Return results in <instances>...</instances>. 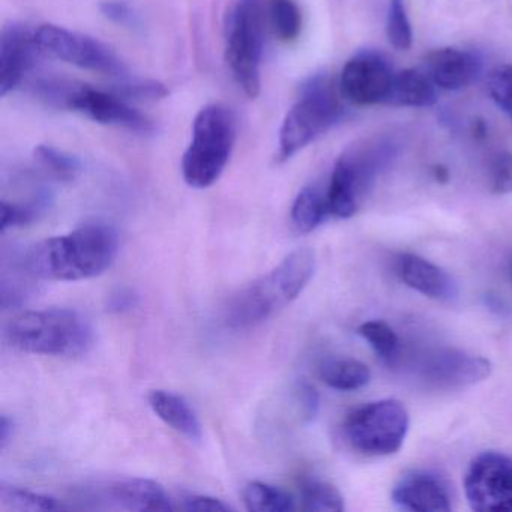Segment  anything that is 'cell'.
Segmentation results:
<instances>
[{
  "instance_id": "1",
  "label": "cell",
  "mask_w": 512,
  "mask_h": 512,
  "mask_svg": "<svg viewBox=\"0 0 512 512\" xmlns=\"http://www.w3.org/2000/svg\"><path fill=\"white\" fill-rule=\"evenodd\" d=\"M118 251L115 227L86 224L67 235L32 245L23 256V269L38 280H89L104 274L115 263Z\"/></svg>"
},
{
  "instance_id": "2",
  "label": "cell",
  "mask_w": 512,
  "mask_h": 512,
  "mask_svg": "<svg viewBox=\"0 0 512 512\" xmlns=\"http://www.w3.org/2000/svg\"><path fill=\"white\" fill-rule=\"evenodd\" d=\"M314 271L316 254L311 248L293 251L272 271L233 296L226 311L227 325L245 329L271 319L304 292Z\"/></svg>"
},
{
  "instance_id": "3",
  "label": "cell",
  "mask_w": 512,
  "mask_h": 512,
  "mask_svg": "<svg viewBox=\"0 0 512 512\" xmlns=\"http://www.w3.org/2000/svg\"><path fill=\"white\" fill-rule=\"evenodd\" d=\"M5 340L22 352L77 358L92 349L95 331L80 311L46 308L13 317L5 326Z\"/></svg>"
},
{
  "instance_id": "4",
  "label": "cell",
  "mask_w": 512,
  "mask_h": 512,
  "mask_svg": "<svg viewBox=\"0 0 512 512\" xmlns=\"http://www.w3.org/2000/svg\"><path fill=\"white\" fill-rule=\"evenodd\" d=\"M397 152L398 143L388 136L370 137L347 148L332 169L326 191L329 214L341 220L353 217Z\"/></svg>"
},
{
  "instance_id": "5",
  "label": "cell",
  "mask_w": 512,
  "mask_h": 512,
  "mask_svg": "<svg viewBox=\"0 0 512 512\" xmlns=\"http://www.w3.org/2000/svg\"><path fill=\"white\" fill-rule=\"evenodd\" d=\"M236 143L235 115L221 104L197 113L190 145L182 157V176L188 187L205 190L223 175Z\"/></svg>"
},
{
  "instance_id": "6",
  "label": "cell",
  "mask_w": 512,
  "mask_h": 512,
  "mask_svg": "<svg viewBox=\"0 0 512 512\" xmlns=\"http://www.w3.org/2000/svg\"><path fill=\"white\" fill-rule=\"evenodd\" d=\"M344 118V107L328 77H310L299 91L278 133V163L290 158L319 139Z\"/></svg>"
},
{
  "instance_id": "7",
  "label": "cell",
  "mask_w": 512,
  "mask_h": 512,
  "mask_svg": "<svg viewBox=\"0 0 512 512\" xmlns=\"http://www.w3.org/2000/svg\"><path fill=\"white\" fill-rule=\"evenodd\" d=\"M268 22L265 0H238L227 19V64L233 79L248 98H256L260 94V68Z\"/></svg>"
},
{
  "instance_id": "8",
  "label": "cell",
  "mask_w": 512,
  "mask_h": 512,
  "mask_svg": "<svg viewBox=\"0 0 512 512\" xmlns=\"http://www.w3.org/2000/svg\"><path fill=\"white\" fill-rule=\"evenodd\" d=\"M409 427V412L400 401L380 400L353 410L344 422V434L362 454L392 455L404 445Z\"/></svg>"
},
{
  "instance_id": "9",
  "label": "cell",
  "mask_w": 512,
  "mask_h": 512,
  "mask_svg": "<svg viewBox=\"0 0 512 512\" xmlns=\"http://www.w3.org/2000/svg\"><path fill=\"white\" fill-rule=\"evenodd\" d=\"M35 38L41 53L50 58L106 76L122 77L127 73L118 53L97 38L56 25L41 26Z\"/></svg>"
},
{
  "instance_id": "10",
  "label": "cell",
  "mask_w": 512,
  "mask_h": 512,
  "mask_svg": "<svg viewBox=\"0 0 512 512\" xmlns=\"http://www.w3.org/2000/svg\"><path fill=\"white\" fill-rule=\"evenodd\" d=\"M464 493L473 511L512 512V458L484 452L470 464Z\"/></svg>"
},
{
  "instance_id": "11",
  "label": "cell",
  "mask_w": 512,
  "mask_h": 512,
  "mask_svg": "<svg viewBox=\"0 0 512 512\" xmlns=\"http://www.w3.org/2000/svg\"><path fill=\"white\" fill-rule=\"evenodd\" d=\"M64 109L82 113L98 124L125 128L133 133L149 134L154 124L148 116L128 104L118 92H106L86 85H70L64 100Z\"/></svg>"
},
{
  "instance_id": "12",
  "label": "cell",
  "mask_w": 512,
  "mask_h": 512,
  "mask_svg": "<svg viewBox=\"0 0 512 512\" xmlns=\"http://www.w3.org/2000/svg\"><path fill=\"white\" fill-rule=\"evenodd\" d=\"M394 76L385 56L373 50L356 53L341 71V97L355 106L385 104Z\"/></svg>"
},
{
  "instance_id": "13",
  "label": "cell",
  "mask_w": 512,
  "mask_h": 512,
  "mask_svg": "<svg viewBox=\"0 0 512 512\" xmlns=\"http://www.w3.org/2000/svg\"><path fill=\"white\" fill-rule=\"evenodd\" d=\"M43 55L35 31L22 23H11L0 35V97L13 92Z\"/></svg>"
},
{
  "instance_id": "14",
  "label": "cell",
  "mask_w": 512,
  "mask_h": 512,
  "mask_svg": "<svg viewBox=\"0 0 512 512\" xmlns=\"http://www.w3.org/2000/svg\"><path fill=\"white\" fill-rule=\"evenodd\" d=\"M493 365L488 359L461 350H440L428 359L424 377L428 383L439 389L469 388L490 377Z\"/></svg>"
},
{
  "instance_id": "15",
  "label": "cell",
  "mask_w": 512,
  "mask_h": 512,
  "mask_svg": "<svg viewBox=\"0 0 512 512\" xmlns=\"http://www.w3.org/2000/svg\"><path fill=\"white\" fill-rule=\"evenodd\" d=\"M427 76L437 88L461 91L481 76L482 61L476 53L460 49H440L425 61Z\"/></svg>"
},
{
  "instance_id": "16",
  "label": "cell",
  "mask_w": 512,
  "mask_h": 512,
  "mask_svg": "<svg viewBox=\"0 0 512 512\" xmlns=\"http://www.w3.org/2000/svg\"><path fill=\"white\" fill-rule=\"evenodd\" d=\"M392 500L395 505L407 511H451L448 488L445 482L433 473L415 472L407 475L395 485Z\"/></svg>"
},
{
  "instance_id": "17",
  "label": "cell",
  "mask_w": 512,
  "mask_h": 512,
  "mask_svg": "<svg viewBox=\"0 0 512 512\" xmlns=\"http://www.w3.org/2000/svg\"><path fill=\"white\" fill-rule=\"evenodd\" d=\"M397 274L415 292L439 301L457 296V286L448 272L416 254H403L397 260Z\"/></svg>"
},
{
  "instance_id": "18",
  "label": "cell",
  "mask_w": 512,
  "mask_h": 512,
  "mask_svg": "<svg viewBox=\"0 0 512 512\" xmlns=\"http://www.w3.org/2000/svg\"><path fill=\"white\" fill-rule=\"evenodd\" d=\"M107 494L116 506L128 511L167 512L175 509L163 485L152 479H124L110 485Z\"/></svg>"
},
{
  "instance_id": "19",
  "label": "cell",
  "mask_w": 512,
  "mask_h": 512,
  "mask_svg": "<svg viewBox=\"0 0 512 512\" xmlns=\"http://www.w3.org/2000/svg\"><path fill=\"white\" fill-rule=\"evenodd\" d=\"M148 401L155 415L173 430L193 442L202 440V422L184 397L175 392L155 389V391L149 392Z\"/></svg>"
},
{
  "instance_id": "20",
  "label": "cell",
  "mask_w": 512,
  "mask_h": 512,
  "mask_svg": "<svg viewBox=\"0 0 512 512\" xmlns=\"http://www.w3.org/2000/svg\"><path fill=\"white\" fill-rule=\"evenodd\" d=\"M427 74L415 70H404L395 73L391 91L386 103L394 107H431L436 103L437 95Z\"/></svg>"
},
{
  "instance_id": "21",
  "label": "cell",
  "mask_w": 512,
  "mask_h": 512,
  "mask_svg": "<svg viewBox=\"0 0 512 512\" xmlns=\"http://www.w3.org/2000/svg\"><path fill=\"white\" fill-rule=\"evenodd\" d=\"M328 215L331 214L326 193L314 185H308L296 196L290 211V220L296 232L307 235L316 230Z\"/></svg>"
},
{
  "instance_id": "22",
  "label": "cell",
  "mask_w": 512,
  "mask_h": 512,
  "mask_svg": "<svg viewBox=\"0 0 512 512\" xmlns=\"http://www.w3.org/2000/svg\"><path fill=\"white\" fill-rule=\"evenodd\" d=\"M320 379L337 391H358L370 382L371 371L358 359L332 358L320 367Z\"/></svg>"
},
{
  "instance_id": "23",
  "label": "cell",
  "mask_w": 512,
  "mask_h": 512,
  "mask_svg": "<svg viewBox=\"0 0 512 512\" xmlns=\"http://www.w3.org/2000/svg\"><path fill=\"white\" fill-rule=\"evenodd\" d=\"M244 502L251 512H289L295 509L292 494L265 482H250L244 490Z\"/></svg>"
},
{
  "instance_id": "24",
  "label": "cell",
  "mask_w": 512,
  "mask_h": 512,
  "mask_svg": "<svg viewBox=\"0 0 512 512\" xmlns=\"http://www.w3.org/2000/svg\"><path fill=\"white\" fill-rule=\"evenodd\" d=\"M0 505L8 511L41 512L67 509L55 497L35 493L26 488L13 487L2 482L0 484Z\"/></svg>"
},
{
  "instance_id": "25",
  "label": "cell",
  "mask_w": 512,
  "mask_h": 512,
  "mask_svg": "<svg viewBox=\"0 0 512 512\" xmlns=\"http://www.w3.org/2000/svg\"><path fill=\"white\" fill-rule=\"evenodd\" d=\"M268 20L275 37L292 43L301 34L302 14L295 0H269Z\"/></svg>"
},
{
  "instance_id": "26",
  "label": "cell",
  "mask_w": 512,
  "mask_h": 512,
  "mask_svg": "<svg viewBox=\"0 0 512 512\" xmlns=\"http://www.w3.org/2000/svg\"><path fill=\"white\" fill-rule=\"evenodd\" d=\"M302 509L310 512L344 511V499L340 491L320 479H305L301 485Z\"/></svg>"
},
{
  "instance_id": "27",
  "label": "cell",
  "mask_w": 512,
  "mask_h": 512,
  "mask_svg": "<svg viewBox=\"0 0 512 512\" xmlns=\"http://www.w3.org/2000/svg\"><path fill=\"white\" fill-rule=\"evenodd\" d=\"M35 158L38 163L52 173L59 181H73L82 169V164L73 155L55 148V146L40 145L35 148Z\"/></svg>"
},
{
  "instance_id": "28",
  "label": "cell",
  "mask_w": 512,
  "mask_h": 512,
  "mask_svg": "<svg viewBox=\"0 0 512 512\" xmlns=\"http://www.w3.org/2000/svg\"><path fill=\"white\" fill-rule=\"evenodd\" d=\"M358 334L370 344L376 355L385 361H389L397 355L398 346H400L397 332L383 320H370V322L362 323L358 328Z\"/></svg>"
},
{
  "instance_id": "29",
  "label": "cell",
  "mask_w": 512,
  "mask_h": 512,
  "mask_svg": "<svg viewBox=\"0 0 512 512\" xmlns=\"http://www.w3.org/2000/svg\"><path fill=\"white\" fill-rule=\"evenodd\" d=\"M386 34H388L389 43L395 49L409 50L412 47V28H410L404 0H389Z\"/></svg>"
},
{
  "instance_id": "30",
  "label": "cell",
  "mask_w": 512,
  "mask_h": 512,
  "mask_svg": "<svg viewBox=\"0 0 512 512\" xmlns=\"http://www.w3.org/2000/svg\"><path fill=\"white\" fill-rule=\"evenodd\" d=\"M44 206H46V199H38L37 202L29 203V205H17V203L4 200L0 205V212H2L0 229H2V233L7 232L8 229L28 226L38 217Z\"/></svg>"
},
{
  "instance_id": "31",
  "label": "cell",
  "mask_w": 512,
  "mask_h": 512,
  "mask_svg": "<svg viewBox=\"0 0 512 512\" xmlns=\"http://www.w3.org/2000/svg\"><path fill=\"white\" fill-rule=\"evenodd\" d=\"M488 92L496 106L512 118V67L497 68L488 79Z\"/></svg>"
},
{
  "instance_id": "32",
  "label": "cell",
  "mask_w": 512,
  "mask_h": 512,
  "mask_svg": "<svg viewBox=\"0 0 512 512\" xmlns=\"http://www.w3.org/2000/svg\"><path fill=\"white\" fill-rule=\"evenodd\" d=\"M491 193L512 194V152H500L490 163Z\"/></svg>"
},
{
  "instance_id": "33",
  "label": "cell",
  "mask_w": 512,
  "mask_h": 512,
  "mask_svg": "<svg viewBox=\"0 0 512 512\" xmlns=\"http://www.w3.org/2000/svg\"><path fill=\"white\" fill-rule=\"evenodd\" d=\"M101 14L115 25L124 28H139L140 17L137 11L124 0H104L100 5Z\"/></svg>"
},
{
  "instance_id": "34",
  "label": "cell",
  "mask_w": 512,
  "mask_h": 512,
  "mask_svg": "<svg viewBox=\"0 0 512 512\" xmlns=\"http://www.w3.org/2000/svg\"><path fill=\"white\" fill-rule=\"evenodd\" d=\"M115 92L127 100H161L169 94L163 83L154 82V80L125 83V85L119 86Z\"/></svg>"
},
{
  "instance_id": "35",
  "label": "cell",
  "mask_w": 512,
  "mask_h": 512,
  "mask_svg": "<svg viewBox=\"0 0 512 512\" xmlns=\"http://www.w3.org/2000/svg\"><path fill=\"white\" fill-rule=\"evenodd\" d=\"M182 508H184L185 511H233L232 506L227 505L223 500L215 499V497L199 496V494H193V496L185 497L184 506H182Z\"/></svg>"
},
{
  "instance_id": "36",
  "label": "cell",
  "mask_w": 512,
  "mask_h": 512,
  "mask_svg": "<svg viewBox=\"0 0 512 512\" xmlns=\"http://www.w3.org/2000/svg\"><path fill=\"white\" fill-rule=\"evenodd\" d=\"M299 404L307 421H311L319 410V395L310 383H302L298 389Z\"/></svg>"
},
{
  "instance_id": "37",
  "label": "cell",
  "mask_w": 512,
  "mask_h": 512,
  "mask_svg": "<svg viewBox=\"0 0 512 512\" xmlns=\"http://www.w3.org/2000/svg\"><path fill=\"white\" fill-rule=\"evenodd\" d=\"M137 305V295L130 289H118L112 293L107 304V310L112 313H124V311L133 310Z\"/></svg>"
},
{
  "instance_id": "38",
  "label": "cell",
  "mask_w": 512,
  "mask_h": 512,
  "mask_svg": "<svg viewBox=\"0 0 512 512\" xmlns=\"http://www.w3.org/2000/svg\"><path fill=\"white\" fill-rule=\"evenodd\" d=\"M11 434H13V421L4 415L0 421V448L5 449Z\"/></svg>"
},
{
  "instance_id": "39",
  "label": "cell",
  "mask_w": 512,
  "mask_h": 512,
  "mask_svg": "<svg viewBox=\"0 0 512 512\" xmlns=\"http://www.w3.org/2000/svg\"><path fill=\"white\" fill-rule=\"evenodd\" d=\"M434 176H436L437 181L446 182L448 181V170L440 166L436 167V169H434Z\"/></svg>"
},
{
  "instance_id": "40",
  "label": "cell",
  "mask_w": 512,
  "mask_h": 512,
  "mask_svg": "<svg viewBox=\"0 0 512 512\" xmlns=\"http://www.w3.org/2000/svg\"><path fill=\"white\" fill-rule=\"evenodd\" d=\"M511 275H512V269H511Z\"/></svg>"
}]
</instances>
